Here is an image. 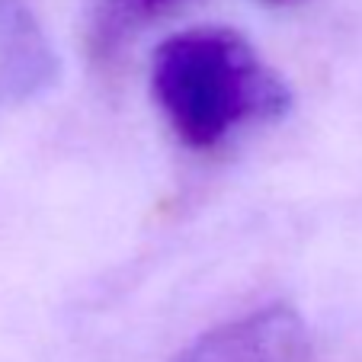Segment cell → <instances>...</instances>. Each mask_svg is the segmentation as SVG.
Masks as SVG:
<instances>
[{
  "label": "cell",
  "instance_id": "obj_1",
  "mask_svg": "<svg viewBox=\"0 0 362 362\" xmlns=\"http://www.w3.org/2000/svg\"><path fill=\"white\" fill-rule=\"evenodd\" d=\"M154 96L173 132L196 151L215 148L244 122L279 119L292 90L231 29H189L167 39L151 71Z\"/></svg>",
  "mask_w": 362,
  "mask_h": 362
},
{
  "label": "cell",
  "instance_id": "obj_2",
  "mask_svg": "<svg viewBox=\"0 0 362 362\" xmlns=\"http://www.w3.org/2000/svg\"><path fill=\"white\" fill-rule=\"evenodd\" d=\"M173 362H308L305 327L292 308L273 305L209 330Z\"/></svg>",
  "mask_w": 362,
  "mask_h": 362
},
{
  "label": "cell",
  "instance_id": "obj_3",
  "mask_svg": "<svg viewBox=\"0 0 362 362\" xmlns=\"http://www.w3.org/2000/svg\"><path fill=\"white\" fill-rule=\"evenodd\" d=\"M183 0H87V48L96 62H110L148 23L170 13Z\"/></svg>",
  "mask_w": 362,
  "mask_h": 362
},
{
  "label": "cell",
  "instance_id": "obj_4",
  "mask_svg": "<svg viewBox=\"0 0 362 362\" xmlns=\"http://www.w3.org/2000/svg\"><path fill=\"white\" fill-rule=\"evenodd\" d=\"M0 68L13 93H29L52 74L45 45L20 7H7L0 16Z\"/></svg>",
  "mask_w": 362,
  "mask_h": 362
}]
</instances>
